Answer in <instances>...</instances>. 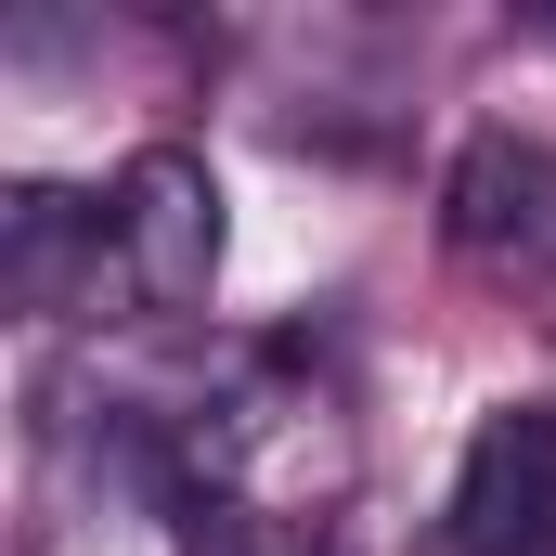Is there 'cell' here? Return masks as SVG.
Returning <instances> with one entry per match:
<instances>
[{
  "instance_id": "cell-1",
  "label": "cell",
  "mask_w": 556,
  "mask_h": 556,
  "mask_svg": "<svg viewBox=\"0 0 556 556\" xmlns=\"http://www.w3.org/2000/svg\"><path fill=\"white\" fill-rule=\"evenodd\" d=\"M104 247H117V285H130L142 311H207V285H220V247H233V220H220V168L194 155V142H142L130 168H117V194H104Z\"/></svg>"
},
{
  "instance_id": "cell-2",
  "label": "cell",
  "mask_w": 556,
  "mask_h": 556,
  "mask_svg": "<svg viewBox=\"0 0 556 556\" xmlns=\"http://www.w3.org/2000/svg\"><path fill=\"white\" fill-rule=\"evenodd\" d=\"M440 233H453L466 260L518 273V285H556V142L479 130L453 155V181H440Z\"/></svg>"
},
{
  "instance_id": "cell-3",
  "label": "cell",
  "mask_w": 556,
  "mask_h": 556,
  "mask_svg": "<svg viewBox=\"0 0 556 556\" xmlns=\"http://www.w3.org/2000/svg\"><path fill=\"white\" fill-rule=\"evenodd\" d=\"M453 556H556V402H505L453 466Z\"/></svg>"
},
{
  "instance_id": "cell-4",
  "label": "cell",
  "mask_w": 556,
  "mask_h": 556,
  "mask_svg": "<svg viewBox=\"0 0 556 556\" xmlns=\"http://www.w3.org/2000/svg\"><path fill=\"white\" fill-rule=\"evenodd\" d=\"M78 260L104 273L117 247H104V207H65V194H13V247H0V285H13V311H65L78 298Z\"/></svg>"
}]
</instances>
